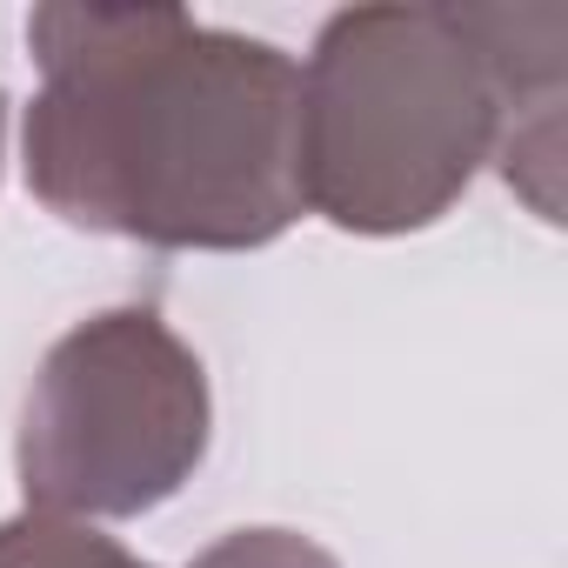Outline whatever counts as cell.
Segmentation results:
<instances>
[{"mask_svg": "<svg viewBox=\"0 0 568 568\" xmlns=\"http://www.w3.org/2000/svg\"><path fill=\"white\" fill-rule=\"evenodd\" d=\"M0 161H8V94H0Z\"/></svg>", "mask_w": 568, "mask_h": 568, "instance_id": "cell-6", "label": "cell"}, {"mask_svg": "<svg viewBox=\"0 0 568 568\" xmlns=\"http://www.w3.org/2000/svg\"><path fill=\"white\" fill-rule=\"evenodd\" d=\"M207 435L201 355L154 308H101L41 355L14 468L41 515L134 521L194 481Z\"/></svg>", "mask_w": 568, "mask_h": 568, "instance_id": "cell-3", "label": "cell"}, {"mask_svg": "<svg viewBox=\"0 0 568 568\" xmlns=\"http://www.w3.org/2000/svg\"><path fill=\"white\" fill-rule=\"evenodd\" d=\"M187 568H342V561L295 528H234L214 548H201Z\"/></svg>", "mask_w": 568, "mask_h": 568, "instance_id": "cell-5", "label": "cell"}, {"mask_svg": "<svg viewBox=\"0 0 568 568\" xmlns=\"http://www.w3.org/2000/svg\"><path fill=\"white\" fill-rule=\"evenodd\" d=\"M28 194L88 234L241 254L302 221V61L181 8H34Z\"/></svg>", "mask_w": 568, "mask_h": 568, "instance_id": "cell-1", "label": "cell"}, {"mask_svg": "<svg viewBox=\"0 0 568 568\" xmlns=\"http://www.w3.org/2000/svg\"><path fill=\"white\" fill-rule=\"evenodd\" d=\"M0 568H154V561L128 555L94 521H68V515L21 508V515L0 521Z\"/></svg>", "mask_w": 568, "mask_h": 568, "instance_id": "cell-4", "label": "cell"}, {"mask_svg": "<svg viewBox=\"0 0 568 568\" xmlns=\"http://www.w3.org/2000/svg\"><path fill=\"white\" fill-rule=\"evenodd\" d=\"M561 8H348L302 61V214L342 234L435 227L481 168L561 221Z\"/></svg>", "mask_w": 568, "mask_h": 568, "instance_id": "cell-2", "label": "cell"}]
</instances>
